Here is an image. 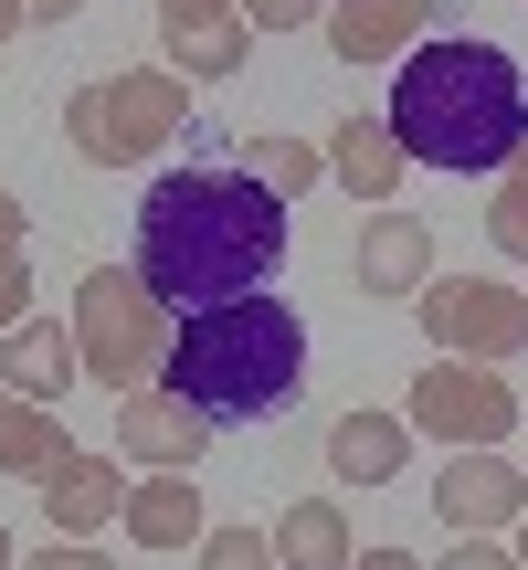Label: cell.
I'll use <instances>...</instances> for the list:
<instances>
[{"mask_svg":"<svg viewBox=\"0 0 528 570\" xmlns=\"http://www.w3.org/2000/svg\"><path fill=\"white\" fill-rule=\"evenodd\" d=\"M275 265H285V202L254 169H169L138 202V275L180 317L275 285Z\"/></svg>","mask_w":528,"mask_h":570,"instance_id":"1","label":"cell"},{"mask_svg":"<svg viewBox=\"0 0 528 570\" xmlns=\"http://www.w3.org/2000/svg\"><path fill=\"white\" fill-rule=\"evenodd\" d=\"M391 138L402 159L423 169H466V180H497L518 169L528 148V85L497 42L444 32V42H412L402 75H391Z\"/></svg>","mask_w":528,"mask_h":570,"instance_id":"2","label":"cell"},{"mask_svg":"<svg viewBox=\"0 0 528 570\" xmlns=\"http://www.w3.org/2000/svg\"><path fill=\"white\" fill-rule=\"evenodd\" d=\"M169 391L212 423H275L285 402L306 391V327L285 296H223V306H190L180 338H169Z\"/></svg>","mask_w":528,"mask_h":570,"instance_id":"3","label":"cell"},{"mask_svg":"<svg viewBox=\"0 0 528 570\" xmlns=\"http://www.w3.org/2000/svg\"><path fill=\"white\" fill-rule=\"evenodd\" d=\"M63 327H75L85 381H106V391H148V370H169V338H180L169 296L138 265H85L75 317H63Z\"/></svg>","mask_w":528,"mask_h":570,"instance_id":"4","label":"cell"},{"mask_svg":"<svg viewBox=\"0 0 528 570\" xmlns=\"http://www.w3.org/2000/svg\"><path fill=\"white\" fill-rule=\"evenodd\" d=\"M180 117H190V85L169 75V63L96 75V85H75V106H63V127H75V148L96 169H127V159H148V148H169Z\"/></svg>","mask_w":528,"mask_h":570,"instance_id":"5","label":"cell"},{"mask_svg":"<svg viewBox=\"0 0 528 570\" xmlns=\"http://www.w3.org/2000/svg\"><path fill=\"white\" fill-rule=\"evenodd\" d=\"M412 317H423L433 360H487V370H508L518 348H528V296H518V285H497V275H433L423 296H412Z\"/></svg>","mask_w":528,"mask_h":570,"instance_id":"6","label":"cell"},{"mask_svg":"<svg viewBox=\"0 0 528 570\" xmlns=\"http://www.w3.org/2000/svg\"><path fill=\"white\" fill-rule=\"evenodd\" d=\"M402 423L412 433H433V444H508L518 433V391H508V370H487V360H433V370H412V402H402Z\"/></svg>","mask_w":528,"mask_h":570,"instance_id":"7","label":"cell"},{"mask_svg":"<svg viewBox=\"0 0 528 570\" xmlns=\"http://www.w3.org/2000/svg\"><path fill=\"white\" fill-rule=\"evenodd\" d=\"M433 518H444L454 539L518 529V518H528V465H518V454H497V444L444 454V475H433Z\"/></svg>","mask_w":528,"mask_h":570,"instance_id":"8","label":"cell"},{"mask_svg":"<svg viewBox=\"0 0 528 570\" xmlns=\"http://www.w3.org/2000/svg\"><path fill=\"white\" fill-rule=\"evenodd\" d=\"M117 454H127V465H148V475H202V454H212V412H190L180 391H127V412H117Z\"/></svg>","mask_w":528,"mask_h":570,"instance_id":"9","label":"cell"},{"mask_svg":"<svg viewBox=\"0 0 528 570\" xmlns=\"http://www.w3.org/2000/svg\"><path fill=\"white\" fill-rule=\"evenodd\" d=\"M349 285L360 296H423L433 285V233L412 212H370L360 244H349Z\"/></svg>","mask_w":528,"mask_h":570,"instance_id":"10","label":"cell"},{"mask_svg":"<svg viewBox=\"0 0 528 570\" xmlns=\"http://www.w3.org/2000/svg\"><path fill=\"white\" fill-rule=\"evenodd\" d=\"M42 518H53L63 539H96L106 518H127V465H117V454H85V444H75L53 475H42Z\"/></svg>","mask_w":528,"mask_h":570,"instance_id":"11","label":"cell"},{"mask_svg":"<svg viewBox=\"0 0 528 570\" xmlns=\"http://www.w3.org/2000/svg\"><path fill=\"white\" fill-rule=\"evenodd\" d=\"M444 0H327V53L339 63H391L412 53V32H433Z\"/></svg>","mask_w":528,"mask_h":570,"instance_id":"12","label":"cell"},{"mask_svg":"<svg viewBox=\"0 0 528 570\" xmlns=\"http://www.w3.org/2000/svg\"><path fill=\"white\" fill-rule=\"evenodd\" d=\"M75 381H85V360H75V327H53V317H21V327H0V391H21V402H63Z\"/></svg>","mask_w":528,"mask_h":570,"instance_id":"13","label":"cell"},{"mask_svg":"<svg viewBox=\"0 0 528 570\" xmlns=\"http://www.w3.org/2000/svg\"><path fill=\"white\" fill-rule=\"evenodd\" d=\"M138 550H202V475H138L127 487V518H117Z\"/></svg>","mask_w":528,"mask_h":570,"instance_id":"14","label":"cell"},{"mask_svg":"<svg viewBox=\"0 0 528 570\" xmlns=\"http://www.w3.org/2000/svg\"><path fill=\"white\" fill-rule=\"evenodd\" d=\"M402 454H412L402 412H339V423H327V475H339V487H391Z\"/></svg>","mask_w":528,"mask_h":570,"instance_id":"15","label":"cell"},{"mask_svg":"<svg viewBox=\"0 0 528 570\" xmlns=\"http://www.w3.org/2000/svg\"><path fill=\"white\" fill-rule=\"evenodd\" d=\"M402 138H391V117H339V138H327V180L349 190V202H391L402 190Z\"/></svg>","mask_w":528,"mask_h":570,"instance_id":"16","label":"cell"},{"mask_svg":"<svg viewBox=\"0 0 528 570\" xmlns=\"http://www.w3.org/2000/svg\"><path fill=\"white\" fill-rule=\"evenodd\" d=\"M159 42H169V75H180V85H223V75H244V63H254V21L244 11L190 21V32H159Z\"/></svg>","mask_w":528,"mask_h":570,"instance_id":"17","label":"cell"},{"mask_svg":"<svg viewBox=\"0 0 528 570\" xmlns=\"http://www.w3.org/2000/svg\"><path fill=\"white\" fill-rule=\"evenodd\" d=\"M349 518L327 508V497H296V508L275 518V570H349Z\"/></svg>","mask_w":528,"mask_h":570,"instance_id":"18","label":"cell"},{"mask_svg":"<svg viewBox=\"0 0 528 570\" xmlns=\"http://www.w3.org/2000/svg\"><path fill=\"white\" fill-rule=\"evenodd\" d=\"M63 454H75V444H63L53 402H21V391H0V475H32V487H42Z\"/></svg>","mask_w":528,"mask_h":570,"instance_id":"19","label":"cell"},{"mask_svg":"<svg viewBox=\"0 0 528 570\" xmlns=\"http://www.w3.org/2000/svg\"><path fill=\"white\" fill-rule=\"evenodd\" d=\"M244 169L264 190H275V202H306V190L327 180V148H306V138H285V127H264V138L244 148Z\"/></svg>","mask_w":528,"mask_h":570,"instance_id":"20","label":"cell"},{"mask_svg":"<svg viewBox=\"0 0 528 570\" xmlns=\"http://www.w3.org/2000/svg\"><path fill=\"white\" fill-rule=\"evenodd\" d=\"M487 244L528 265V159H518V169H497V202H487Z\"/></svg>","mask_w":528,"mask_h":570,"instance_id":"21","label":"cell"},{"mask_svg":"<svg viewBox=\"0 0 528 570\" xmlns=\"http://www.w3.org/2000/svg\"><path fill=\"white\" fill-rule=\"evenodd\" d=\"M202 570H275V529H202Z\"/></svg>","mask_w":528,"mask_h":570,"instance_id":"22","label":"cell"},{"mask_svg":"<svg viewBox=\"0 0 528 570\" xmlns=\"http://www.w3.org/2000/svg\"><path fill=\"white\" fill-rule=\"evenodd\" d=\"M254 32H306V21H327V0H244Z\"/></svg>","mask_w":528,"mask_h":570,"instance_id":"23","label":"cell"},{"mask_svg":"<svg viewBox=\"0 0 528 570\" xmlns=\"http://www.w3.org/2000/svg\"><path fill=\"white\" fill-rule=\"evenodd\" d=\"M433 570H518V550H508V539H454Z\"/></svg>","mask_w":528,"mask_h":570,"instance_id":"24","label":"cell"},{"mask_svg":"<svg viewBox=\"0 0 528 570\" xmlns=\"http://www.w3.org/2000/svg\"><path fill=\"white\" fill-rule=\"evenodd\" d=\"M21 570H117V560H106L96 539H53V550H32Z\"/></svg>","mask_w":528,"mask_h":570,"instance_id":"25","label":"cell"},{"mask_svg":"<svg viewBox=\"0 0 528 570\" xmlns=\"http://www.w3.org/2000/svg\"><path fill=\"white\" fill-rule=\"evenodd\" d=\"M21 254H32V212L0 190V265H21Z\"/></svg>","mask_w":528,"mask_h":570,"instance_id":"26","label":"cell"},{"mask_svg":"<svg viewBox=\"0 0 528 570\" xmlns=\"http://www.w3.org/2000/svg\"><path fill=\"white\" fill-rule=\"evenodd\" d=\"M223 11H244V0H159V32H190V21H223Z\"/></svg>","mask_w":528,"mask_h":570,"instance_id":"27","label":"cell"},{"mask_svg":"<svg viewBox=\"0 0 528 570\" xmlns=\"http://www.w3.org/2000/svg\"><path fill=\"white\" fill-rule=\"evenodd\" d=\"M32 317V285H21V265H0V327H21Z\"/></svg>","mask_w":528,"mask_h":570,"instance_id":"28","label":"cell"},{"mask_svg":"<svg viewBox=\"0 0 528 570\" xmlns=\"http://www.w3.org/2000/svg\"><path fill=\"white\" fill-rule=\"evenodd\" d=\"M21 11H32V32H53V21H75L85 0H21Z\"/></svg>","mask_w":528,"mask_h":570,"instance_id":"29","label":"cell"},{"mask_svg":"<svg viewBox=\"0 0 528 570\" xmlns=\"http://www.w3.org/2000/svg\"><path fill=\"white\" fill-rule=\"evenodd\" d=\"M349 570H423V560H412V550H360Z\"/></svg>","mask_w":528,"mask_h":570,"instance_id":"30","label":"cell"},{"mask_svg":"<svg viewBox=\"0 0 528 570\" xmlns=\"http://www.w3.org/2000/svg\"><path fill=\"white\" fill-rule=\"evenodd\" d=\"M11 32H32V11H21V0H0V42H11Z\"/></svg>","mask_w":528,"mask_h":570,"instance_id":"31","label":"cell"},{"mask_svg":"<svg viewBox=\"0 0 528 570\" xmlns=\"http://www.w3.org/2000/svg\"><path fill=\"white\" fill-rule=\"evenodd\" d=\"M518 529H528V518H518ZM508 550H518V570H528V539H508Z\"/></svg>","mask_w":528,"mask_h":570,"instance_id":"32","label":"cell"},{"mask_svg":"<svg viewBox=\"0 0 528 570\" xmlns=\"http://www.w3.org/2000/svg\"><path fill=\"white\" fill-rule=\"evenodd\" d=\"M0 570H11V529H0Z\"/></svg>","mask_w":528,"mask_h":570,"instance_id":"33","label":"cell"},{"mask_svg":"<svg viewBox=\"0 0 528 570\" xmlns=\"http://www.w3.org/2000/svg\"><path fill=\"white\" fill-rule=\"evenodd\" d=\"M518 444H528V412H518Z\"/></svg>","mask_w":528,"mask_h":570,"instance_id":"34","label":"cell"}]
</instances>
